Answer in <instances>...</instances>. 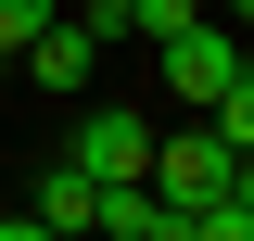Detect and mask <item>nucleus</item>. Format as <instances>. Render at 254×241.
Returning <instances> with one entry per match:
<instances>
[{
    "label": "nucleus",
    "mask_w": 254,
    "mask_h": 241,
    "mask_svg": "<svg viewBox=\"0 0 254 241\" xmlns=\"http://www.w3.org/2000/svg\"><path fill=\"white\" fill-rule=\"evenodd\" d=\"M153 51H165V89H178V115H216V89H229V76H242V26H216V13H203V26H178V38H153Z\"/></svg>",
    "instance_id": "1"
},
{
    "label": "nucleus",
    "mask_w": 254,
    "mask_h": 241,
    "mask_svg": "<svg viewBox=\"0 0 254 241\" xmlns=\"http://www.w3.org/2000/svg\"><path fill=\"white\" fill-rule=\"evenodd\" d=\"M64 165H76V178H140V165H153V115H140V102H89V115H76V140H64Z\"/></svg>",
    "instance_id": "2"
},
{
    "label": "nucleus",
    "mask_w": 254,
    "mask_h": 241,
    "mask_svg": "<svg viewBox=\"0 0 254 241\" xmlns=\"http://www.w3.org/2000/svg\"><path fill=\"white\" fill-rule=\"evenodd\" d=\"M13 76H26V89H64V102H76V89L102 76V38L76 26V13H51V26H38L26 51H13Z\"/></svg>",
    "instance_id": "3"
},
{
    "label": "nucleus",
    "mask_w": 254,
    "mask_h": 241,
    "mask_svg": "<svg viewBox=\"0 0 254 241\" xmlns=\"http://www.w3.org/2000/svg\"><path fill=\"white\" fill-rule=\"evenodd\" d=\"M89 229L102 241H178V203H165L153 178H102L89 190Z\"/></svg>",
    "instance_id": "4"
},
{
    "label": "nucleus",
    "mask_w": 254,
    "mask_h": 241,
    "mask_svg": "<svg viewBox=\"0 0 254 241\" xmlns=\"http://www.w3.org/2000/svg\"><path fill=\"white\" fill-rule=\"evenodd\" d=\"M26 216H38V229H51V241H76V229H89V178H76V165H51Z\"/></svg>",
    "instance_id": "5"
},
{
    "label": "nucleus",
    "mask_w": 254,
    "mask_h": 241,
    "mask_svg": "<svg viewBox=\"0 0 254 241\" xmlns=\"http://www.w3.org/2000/svg\"><path fill=\"white\" fill-rule=\"evenodd\" d=\"M178 241H254V203H242V190H216V203L178 216Z\"/></svg>",
    "instance_id": "6"
},
{
    "label": "nucleus",
    "mask_w": 254,
    "mask_h": 241,
    "mask_svg": "<svg viewBox=\"0 0 254 241\" xmlns=\"http://www.w3.org/2000/svg\"><path fill=\"white\" fill-rule=\"evenodd\" d=\"M203 127H216L229 152H254V63H242V76H229V89H216V115H203Z\"/></svg>",
    "instance_id": "7"
},
{
    "label": "nucleus",
    "mask_w": 254,
    "mask_h": 241,
    "mask_svg": "<svg viewBox=\"0 0 254 241\" xmlns=\"http://www.w3.org/2000/svg\"><path fill=\"white\" fill-rule=\"evenodd\" d=\"M51 13H64V0H0V63L26 51V38H38V26H51Z\"/></svg>",
    "instance_id": "8"
},
{
    "label": "nucleus",
    "mask_w": 254,
    "mask_h": 241,
    "mask_svg": "<svg viewBox=\"0 0 254 241\" xmlns=\"http://www.w3.org/2000/svg\"><path fill=\"white\" fill-rule=\"evenodd\" d=\"M140 13V38H178V26H203V0H127Z\"/></svg>",
    "instance_id": "9"
},
{
    "label": "nucleus",
    "mask_w": 254,
    "mask_h": 241,
    "mask_svg": "<svg viewBox=\"0 0 254 241\" xmlns=\"http://www.w3.org/2000/svg\"><path fill=\"white\" fill-rule=\"evenodd\" d=\"M76 26H89L102 51H115V38H140V13H127V0H76Z\"/></svg>",
    "instance_id": "10"
},
{
    "label": "nucleus",
    "mask_w": 254,
    "mask_h": 241,
    "mask_svg": "<svg viewBox=\"0 0 254 241\" xmlns=\"http://www.w3.org/2000/svg\"><path fill=\"white\" fill-rule=\"evenodd\" d=\"M0 241H51V229H38V216H0Z\"/></svg>",
    "instance_id": "11"
},
{
    "label": "nucleus",
    "mask_w": 254,
    "mask_h": 241,
    "mask_svg": "<svg viewBox=\"0 0 254 241\" xmlns=\"http://www.w3.org/2000/svg\"><path fill=\"white\" fill-rule=\"evenodd\" d=\"M216 26H242V38H254V0H216Z\"/></svg>",
    "instance_id": "12"
}]
</instances>
